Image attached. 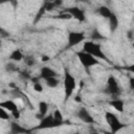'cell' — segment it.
<instances>
[{
  "mask_svg": "<svg viewBox=\"0 0 134 134\" xmlns=\"http://www.w3.org/2000/svg\"><path fill=\"white\" fill-rule=\"evenodd\" d=\"M83 51L93 55L94 58L96 59H100V60H104L106 62H109V59L107 58V55L105 54V52L103 51L102 49V46L98 44V43H95L94 41H86L84 42V45H83Z\"/></svg>",
  "mask_w": 134,
  "mask_h": 134,
  "instance_id": "obj_1",
  "label": "cell"
},
{
  "mask_svg": "<svg viewBox=\"0 0 134 134\" xmlns=\"http://www.w3.org/2000/svg\"><path fill=\"white\" fill-rule=\"evenodd\" d=\"M103 93H105L107 95H110L112 97V99L119 98V96L121 94V88H120L117 80L115 79V76L110 75L107 79L106 85L103 89Z\"/></svg>",
  "mask_w": 134,
  "mask_h": 134,
  "instance_id": "obj_2",
  "label": "cell"
},
{
  "mask_svg": "<svg viewBox=\"0 0 134 134\" xmlns=\"http://www.w3.org/2000/svg\"><path fill=\"white\" fill-rule=\"evenodd\" d=\"M63 85H64V102H67L72 96L74 89L76 88V81L67 69H65L64 72Z\"/></svg>",
  "mask_w": 134,
  "mask_h": 134,
  "instance_id": "obj_3",
  "label": "cell"
},
{
  "mask_svg": "<svg viewBox=\"0 0 134 134\" xmlns=\"http://www.w3.org/2000/svg\"><path fill=\"white\" fill-rule=\"evenodd\" d=\"M105 119H106V121H107V124L110 128V131L115 133V134L126 127V124L120 121V119L113 112L106 111L105 112Z\"/></svg>",
  "mask_w": 134,
  "mask_h": 134,
  "instance_id": "obj_4",
  "label": "cell"
},
{
  "mask_svg": "<svg viewBox=\"0 0 134 134\" xmlns=\"http://www.w3.org/2000/svg\"><path fill=\"white\" fill-rule=\"evenodd\" d=\"M75 54H76V57H77L80 63L82 64V66H83L86 70H88L89 68H91V67H93V66L99 65V61H98L96 58H94L93 55H91V54H89V53H87V52H85V51H83V50L77 51Z\"/></svg>",
  "mask_w": 134,
  "mask_h": 134,
  "instance_id": "obj_5",
  "label": "cell"
},
{
  "mask_svg": "<svg viewBox=\"0 0 134 134\" xmlns=\"http://www.w3.org/2000/svg\"><path fill=\"white\" fill-rule=\"evenodd\" d=\"M63 124H64V122L57 121V120L53 118L52 114H50V115H46L43 119H41V120H40V122H39V125H38L37 127H34V128L31 129V131H34V130H46V129H53V128H57V127L62 126Z\"/></svg>",
  "mask_w": 134,
  "mask_h": 134,
  "instance_id": "obj_6",
  "label": "cell"
},
{
  "mask_svg": "<svg viewBox=\"0 0 134 134\" xmlns=\"http://www.w3.org/2000/svg\"><path fill=\"white\" fill-rule=\"evenodd\" d=\"M86 40V36L84 31H68L67 35V45L66 48H72L80 43Z\"/></svg>",
  "mask_w": 134,
  "mask_h": 134,
  "instance_id": "obj_7",
  "label": "cell"
},
{
  "mask_svg": "<svg viewBox=\"0 0 134 134\" xmlns=\"http://www.w3.org/2000/svg\"><path fill=\"white\" fill-rule=\"evenodd\" d=\"M0 107L3 108V109H5L6 111H8L14 118H16V119H19L20 118V116H21L20 110H19L17 104L14 100L7 99V100H4V102H1L0 103Z\"/></svg>",
  "mask_w": 134,
  "mask_h": 134,
  "instance_id": "obj_8",
  "label": "cell"
},
{
  "mask_svg": "<svg viewBox=\"0 0 134 134\" xmlns=\"http://www.w3.org/2000/svg\"><path fill=\"white\" fill-rule=\"evenodd\" d=\"M76 117L81 121H83V122H85L87 125H93V124H95V120H94L93 116L90 114V112L85 107H82V108H80L76 111Z\"/></svg>",
  "mask_w": 134,
  "mask_h": 134,
  "instance_id": "obj_9",
  "label": "cell"
},
{
  "mask_svg": "<svg viewBox=\"0 0 134 134\" xmlns=\"http://www.w3.org/2000/svg\"><path fill=\"white\" fill-rule=\"evenodd\" d=\"M63 12L65 13H68L71 15V17L75 20H77L79 22H84L86 20V16H85V13L82 8L77 7V6H71V7H68V8H65Z\"/></svg>",
  "mask_w": 134,
  "mask_h": 134,
  "instance_id": "obj_10",
  "label": "cell"
},
{
  "mask_svg": "<svg viewBox=\"0 0 134 134\" xmlns=\"http://www.w3.org/2000/svg\"><path fill=\"white\" fill-rule=\"evenodd\" d=\"M9 130L12 134H29L31 130H28L27 128L21 126L17 121H12L9 126Z\"/></svg>",
  "mask_w": 134,
  "mask_h": 134,
  "instance_id": "obj_11",
  "label": "cell"
},
{
  "mask_svg": "<svg viewBox=\"0 0 134 134\" xmlns=\"http://www.w3.org/2000/svg\"><path fill=\"white\" fill-rule=\"evenodd\" d=\"M39 76L41 77V80H46L49 77H58V72L49 66H44L41 68Z\"/></svg>",
  "mask_w": 134,
  "mask_h": 134,
  "instance_id": "obj_12",
  "label": "cell"
},
{
  "mask_svg": "<svg viewBox=\"0 0 134 134\" xmlns=\"http://www.w3.org/2000/svg\"><path fill=\"white\" fill-rule=\"evenodd\" d=\"M47 112H48V104L44 100H41L39 102V105H38V114L36 115V117L38 119H43L46 115H47Z\"/></svg>",
  "mask_w": 134,
  "mask_h": 134,
  "instance_id": "obj_13",
  "label": "cell"
},
{
  "mask_svg": "<svg viewBox=\"0 0 134 134\" xmlns=\"http://www.w3.org/2000/svg\"><path fill=\"white\" fill-rule=\"evenodd\" d=\"M95 13L97 15H99L100 17L105 18V19H109L112 15H113V12L111 10V8H109L108 6L106 5H100L98 6L96 9H95Z\"/></svg>",
  "mask_w": 134,
  "mask_h": 134,
  "instance_id": "obj_14",
  "label": "cell"
},
{
  "mask_svg": "<svg viewBox=\"0 0 134 134\" xmlns=\"http://www.w3.org/2000/svg\"><path fill=\"white\" fill-rule=\"evenodd\" d=\"M109 105L115 109L117 112L119 113H122L124 112V109H125V102L120 98H116V99H111L109 100Z\"/></svg>",
  "mask_w": 134,
  "mask_h": 134,
  "instance_id": "obj_15",
  "label": "cell"
},
{
  "mask_svg": "<svg viewBox=\"0 0 134 134\" xmlns=\"http://www.w3.org/2000/svg\"><path fill=\"white\" fill-rule=\"evenodd\" d=\"M8 59L13 62H20L24 59V54L21 49H14L8 55Z\"/></svg>",
  "mask_w": 134,
  "mask_h": 134,
  "instance_id": "obj_16",
  "label": "cell"
},
{
  "mask_svg": "<svg viewBox=\"0 0 134 134\" xmlns=\"http://www.w3.org/2000/svg\"><path fill=\"white\" fill-rule=\"evenodd\" d=\"M108 21H109V28H110V31H111V32H114V31L117 29L118 25H119V21H118L117 16L113 13V15L108 19Z\"/></svg>",
  "mask_w": 134,
  "mask_h": 134,
  "instance_id": "obj_17",
  "label": "cell"
},
{
  "mask_svg": "<svg viewBox=\"0 0 134 134\" xmlns=\"http://www.w3.org/2000/svg\"><path fill=\"white\" fill-rule=\"evenodd\" d=\"M90 39L92 41H103L106 38H105V36H103L100 34V31L97 28H93L91 30V32H90Z\"/></svg>",
  "mask_w": 134,
  "mask_h": 134,
  "instance_id": "obj_18",
  "label": "cell"
},
{
  "mask_svg": "<svg viewBox=\"0 0 134 134\" xmlns=\"http://www.w3.org/2000/svg\"><path fill=\"white\" fill-rule=\"evenodd\" d=\"M44 81H45V84L48 88H57L61 82L60 79H58V77H49V79H46Z\"/></svg>",
  "mask_w": 134,
  "mask_h": 134,
  "instance_id": "obj_19",
  "label": "cell"
},
{
  "mask_svg": "<svg viewBox=\"0 0 134 134\" xmlns=\"http://www.w3.org/2000/svg\"><path fill=\"white\" fill-rule=\"evenodd\" d=\"M4 69L6 72L8 73H13V72H20V68L13 62H9V63H6L5 66H4Z\"/></svg>",
  "mask_w": 134,
  "mask_h": 134,
  "instance_id": "obj_20",
  "label": "cell"
},
{
  "mask_svg": "<svg viewBox=\"0 0 134 134\" xmlns=\"http://www.w3.org/2000/svg\"><path fill=\"white\" fill-rule=\"evenodd\" d=\"M23 61H24V64L27 67H32V66H35L37 64V60L32 55H24Z\"/></svg>",
  "mask_w": 134,
  "mask_h": 134,
  "instance_id": "obj_21",
  "label": "cell"
},
{
  "mask_svg": "<svg viewBox=\"0 0 134 134\" xmlns=\"http://www.w3.org/2000/svg\"><path fill=\"white\" fill-rule=\"evenodd\" d=\"M45 12H46V8H45V5L43 4L40 8H39V10H38V13L36 14V16H35V19H34V24H37L40 20H41V18L43 17V15L45 14Z\"/></svg>",
  "mask_w": 134,
  "mask_h": 134,
  "instance_id": "obj_22",
  "label": "cell"
},
{
  "mask_svg": "<svg viewBox=\"0 0 134 134\" xmlns=\"http://www.w3.org/2000/svg\"><path fill=\"white\" fill-rule=\"evenodd\" d=\"M52 116L53 118L57 120V121H60V122H64V117H63V114L61 112L60 109H55L52 113Z\"/></svg>",
  "mask_w": 134,
  "mask_h": 134,
  "instance_id": "obj_23",
  "label": "cell"
},
{
  "mask_svg": "<svg viewBox=\"0 0 134 134\" xmlns=\"http://www.w3.org/2000/svg\"><path fill=\"white\" fill-rule=\"evenodd\" d=\"M52 18H54V19H59V20H70V19H72L71 15L68 14V13H65V12H62V13H60L59 15L53 16Z\"/></svg>",
  "mask_w": 134,
  "mask_h": 134,
  "instance_id": "obj_24",
  "label": "cell"
},
{
  "mask_svg": "<svg viewBox=\"0 0 134 134\" xmlns=\"http://www.w3.org/2000/svg\"><path fill=\"white\" fill-rule=\"evenodd\" d=\"M10 116H12V115L8 113V111H6L5 109H3V108L0 107V118H1V119L8 120V119L10 118Z\"/></svg>",
  "mask_w": 134,
  "mask_h": 134,
  "instance_id": "obj_25",
  "label": "cell"
},
{
  "mask_svg": "<svg viewBox=\"0 0 134 134\" xmlns=\"http://www.w3.org/2000/svg\"><path fill=\"white\" fill-rule=\"evenodd\" d=\"M43 4L45 5L46 12H51V10H53L54 8H57L55 5H54V3H53V1H45Z\"/></svg>",
  "mask_w": 134,
  "mask_h": 134,
  "instance_id": "obj_26",
  "label": "cell"
},
{
  "mask_svg": "<svg viewBox=\"0 0 134 134\" xmlns=\"http://www.w3.org/2000/svg\"><path fill=\"white\" fill-rule=\"evenodd\" d=\"M32 88H34V90H35L36 92H39V93H40V92H43V90H44V88H43L41 82L34 83V84H32Z\"/></svg>",
  "mask_w": 134,
  "mask_h": 134,
  "instance_id": "obj_27",
  "label": "cell"
},
{
  "mask_svg": "<svg viewBox=\"0 0 134 134\" xmlns=\"http://www.w3.org/2000/svg\"><path fill=\"white\" fill-rule=\"evenodd\" d=\"M21 79H23V80H31V77L32 76H30L29 75V73L27 72V71H25V70H23V71H20V75H19Z\"/></svg>",
  "mask_w": 134,
  "mask_h": 134,
  "instance_id": "obj_28",
  "label": "cell"
},
{
  "mask_svg": "<svg viewBox=\"0 0 134 134\" xmlns=\"http://www.w3.org/2000/svg\"><path fill=\"white\" fill-rule=\"evenodd\" d=\"M88 132H89V134H103V132H99L97 129H95L92 125L91 126H89V128H88Z\"/></svg>",
  "mask_w": 134,
  "mask_h": 134,
  "instance_id": "obj_29",
  "label": "cell"
},
{
  "mask_svg": "<svg viewBox=\"0 0 134 134\" xmlns=\"http://www.w3.org/2000/svg\"><path fill=\"white\" fill-rule=\"evenodd\" d=\"M9 37V32L6 31L4 28H0V38L1 39H4V38H8Z\"/></svg>",
  "mask_w": 134,
  "mask_h": 134,
  "instance_id": "obj_30",
  "label": "cell"
},
{
  "mask_svg": "<svg viewBox=\"0 0 134 134\" xmlns=\"http://www.w3.org/2000/svg\"><path fill=\"white\" fill-rule=\"evenodd\" d=\"M129 87L132 91H134V76L129 77Z\"/></svg>",
  "mask_w": 134,
  "mask_h": 134,
  "instance_id": "obj_31",
  "label": "cell"
},
{
  "mask_svg": "<svg viewBox=\"0 0 134 134\" xmlns=\"http://www.w3.org/2000/svg\"><path fill=\"white\" fill-rule=\"evenodd\" d=\"M125 69L128 70V71H130V72H132V73H134V63L131 64V65H129V66H127V67H125Z\"/></svg>",
  "mask_w": 134,
  "mask_h": 134,
  "instance_id": "obj_32",
  "label": "cell"
},
{
  "mask_svg": "<svg viewBox=\"0 0 134 134\" xmlns=\"http://www.w3.org/2000/svg\"><path fill=\"white\" fill-rule=\"evenodd\" d=\"M53 3H54V5H55V7H59V6H61V5L63 4V1H61V0H55V1H53Z\"/></svg>",
  "mask_w": 134,
  "mask_h": 134,
  "instance_id": "obj_33",
  "label": "cell"
},
{
  "mask_svg": "<svg viewBox=\"0 0 134 134\" xmlns=\"http://www.w3.org/2000/svg\"><path fill=\"white\" fill-rule=\"evenodd\" d=\"M42 61L43 62H47V61H49L50 60V57H48V55H42Z\"/></svg>",
  "mask_w": 134,
  "mask_h": 134,
  "instance_id": "obj_34",
  "label": "cell"
},
{
  "mask_svg": "<svg viewBox=\"0 0 134 134\" xmlns=\"http://www.w3.org/2000/svg\"><path fill=\"white\" fill-rule=\"evenodd\" d=\"M8 86H9L10 88H13V89H17V88H18V87H17V85H16L15 83H9V84H8Z\"/></svg>",
  "mask_w": 134,
  "mask_h": 134,
  "instance_id": "obj_35",
  "label": "cell"
},
{
  "mask_svg": "<svg viewBox=\"0 0 134 134\" xmlns=\"http://www.w3.org/2000/svg\"><path fill=\"white\" fill-rule=\"evenodd\" d=\"M74 100H75V102H77V103H81V97H80L79 95H76V96L74 97Z\"/></svg>",
  "mask_w": 134,
  "mask_h": 134,
  "instance_id": "obj_36",
  "label": "cell"
},
{
  "mask_svg": "<svg viewBox=\"0 0 134 134\" xmlns=\"http://www.w3.org/2000/svg\"><path fill=\"white\" fill-rule=\"evenodd\" d=\"M103 134H115V133H113L111 131H103Z\"/></svg>",
  "mask_w": 134,
  "mask_h": 134,
  "instance_id": "obj_37",
  "label": "cell"
},
{
  "mask_svg": "<svg viewBox=\"0 0 134 134\" xmlns=\"http://www.w3.org/2000/svg\"><path fill=\"white\" fill-rule=\"evenodd\" d=\"M73 134H81V133H80V132H74Z\"/></svg>",
  "mask_w": 134,
  "mask_h": 134,
  "instance_id": "obj_38",
  "label": "cell"
},
{
  "mask_svg": "<svg viewBox=\"0 0 134 134\" xmlns=\"http://www.w3.org/2000/svg\"><path fill=\"white\" fill-rule=\"evenodd\" d=\"M132 46H133V47H134V43H133V44H132Z\"/></svg>",
  "mask_w": 134,
  "mask_h": 134,
  "instance_id": "obj_39",
  "label": "cell"
},
{
  "mask_svg": "<svg viewBox=\"0 0 134 134\" xmlns=\"http://www.w3.org/2000/svg\"><path fill=\"white\" fill-rule=\"evenodd\" d=\"M9 134H12V133H9Z\"/></svg>",
  "mask_w": 134,
  "mask_h": 134,
  "instance_id": "obj_40",
  "label": "cell"
}]
</instances>
